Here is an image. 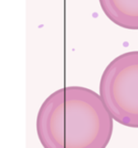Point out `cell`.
<instances>
[{
    "label": "cell",
    "mask_w": 138,
    "mask_h": 148,
    "mask_svg": "<svg viewBox=\"0 0 138 148\" xmlns=\"http://www.w3.org/2000/svg\"><path fill=\"white\" fill-rule=\"evenodd\" d=\"M100 95L116 122L138 128V51L111 61L102 75Z\"/></svg>",
    "instance_id": "2"
},
{
    "label": "cell",
    "mask_w": 138,
    "mask_h": 148,
    "mask_svg": "<svg viewBox=\"0 0 138 148\" xmlns=\"http://www.w3.org/2000/svg\"><path fill=\"white\" fill-rule=\"evenodd\" d=\"M104 13L115 25L138 31V0H100Z\"/></svg>",
    "instance_id": "3"
},
{
    "label": "cell",
    "mask_w": 138,
    "mask_h": 148,
    "mask_svg": "<svg viewBox=\"0 0 138 148\" xmlns=\"http://www.w3.org/2000/svg\"><path fill=\"white\" fill-rule=\"evenodd\" d=\"M113 118L101 95L68 86L50 95L39 110L37 133L44 148H106Z\"/></svg>",
    "instance_id": "1"
}]
</instances>
